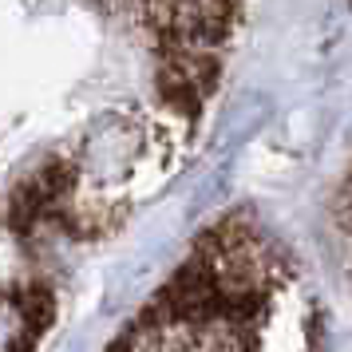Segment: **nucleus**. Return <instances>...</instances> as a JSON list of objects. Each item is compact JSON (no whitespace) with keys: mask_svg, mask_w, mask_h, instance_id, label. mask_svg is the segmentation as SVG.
I'll use <instances>...</instances> for the list:
<instances>
[{"mask_svg":"<svg viewBox=\"0 0 352 352\" xmlns=\"http://www.w3.org/2000/svg\"><path fill=\"white\" fill-rule=\"evenodd\" d=\"M111 352H320V317L297 257L250 214H226Z\"/></svg>","mask_w":352,"mask_h":352,"instance_id":"obj_1","label":"nucleus"},{"mask_svg":"<svg viewBox=\"0 0 352 352\" xmlns=\"http://www.w3.org/2000/svg\"><path fill=\"white\" fill-rule=\"evenodd\" d=\"M12 305H16L20 320L32 329V333H48L52 320H56V309H60V301H56V293H52L44 281H36V285H20L16 293H12Z\"/></svg>","mask_w":352,"mask_h":352,"instance_id":"obj_2","label":"nucleus"},{"mask_svg":"<svg viewBox=\"0 0 352 352\" xmlns=\"http://www.w3.org/2000/svg\"><path fill=\"white\" fill-rule=\"evenodd\" d=\"M329 222H333V238H336V250H340V261L352 273V162H349V170H344V178H340V186L333 194Z\"/></svg>","mask_w":352,"mask_h":352,"instance_id":"obj_3","label":"nucleus"}]
</instances>
